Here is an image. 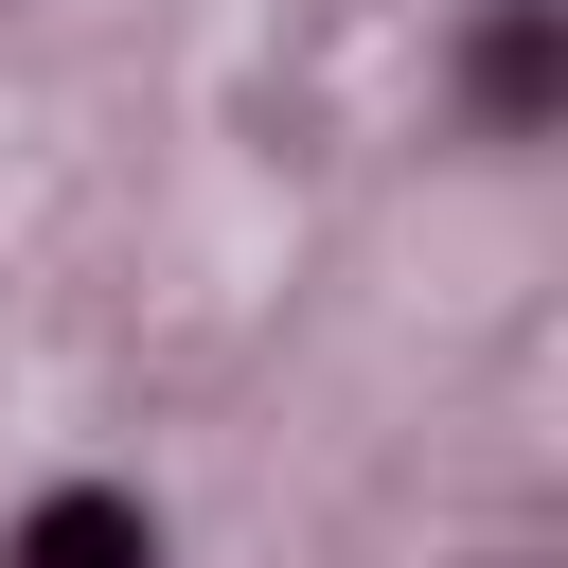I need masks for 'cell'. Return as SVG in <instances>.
<instances>
[{"instance_id":"1","label":"cell","mask_w":568,"mask_h":568,"mask_svg":"<svg viewBox=\"0 0 568 568\" xmlns=\"http://www.w3.org/2000/svg\"><path fill=\"white\" fill-rule=\"evenodd\" d=\"M0 568H160V497L142 479H53V497H18Z\"/></svg>"},{"instance_id":"2","label":"cell","mask_w":568,"mask_h":568,"mask_svg":"<svg viewBox=\"0 0 568 568\" xmlns=\"http://www.w3.org/2000/svg\"><path fill=\"white\" fill-rule=\"evenodd\" d=\"M462 89H479V142H532V124H550V89H568L550 0H497V18H479V53H462Z\"/></svg>"}]
</instances>
